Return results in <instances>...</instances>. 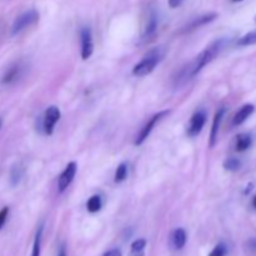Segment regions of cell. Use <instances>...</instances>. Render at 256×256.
<instances>
[{"mask_svg": "<svg viewBox=\"0 0 256 256\" xmlns=\"http://www.w3.org/2000/svg\"><path fill=\"white\" fill-rule=\"evenodd\" d=\"M182 2H184V0H169V6L175 9V8H179Z\"/></svg>", "mask_w": 256, "mask_h": 256, "instance_id": "26", "label": "cell"}, {"mask_svg": "<svg viewBox=\"0 0 256 256\" xmlns=\"http://www.w3.org/2000/svg\"><path fill=\"white\" fill-rule=\"evenodd\" d=\"M126 178H128V165L125 164V162H122V164L116 168V170H115L114 182H116V184H120V182H124Z\"/></svg>", "mask_w": 256, "mask_h": 256, "instance_id": "19", "label": "cell"}, {"mask_svg": "<svg viewBox=\"0 0 256 256\" xmlns=\"http://www.w3.org/2000/svg\"><path fill=\"white\" fill-rule=\"evenodd\" d=\"M228 254V246L224 244V242H220L218 244L214 249L212 250L209 256H226Z\"/></svg>", "mask_w": 256, "mask_h": 256, "instance_id": "23", "label": "cell"}, {"mask_svg": "<svg viewBox=\"0 0 256 256\" xmlns=\"http://www.w3.org/2000/svg\"><path fill=\"white\" fill-rule=\"evenodd\" d=\"M240 168H242V162H240V159H238V158H228L224 162V169L228 170V172H238Z\"/></svg>", "mask_w": 256, "mask_h": 256, "instance_id": "20", "label": "cell"}, {"mask_svg": "<svg viewBox=\"0 0 256 256\" xmlns=\"http://www.w3.org/2000/svg\"><path fill=\"white\" fill-rule=\"evenodd\" d=\"M255 112V106L252 104H245L240 108L236 112V114L232 118V125L234 126H239V125L244 124Z\"/></svg>", "mask_w": 256, "mask_h": 256, "instance_id": "12", "label": "cell"}, {"mask_svg": "<svg viewBox=\"0 0 256 256\" xmlns=\"http://www.w3.org/2000/svg\"><path fill=\"white\" fill-rule=\"evenodd\" d=\"M216 18H218L216 12H209V14H204V15H202V16L194 18V19H192V22H190L189 24L186 25V26H184V29H182V32H192V30H195V29H198V28L202 26V25H206V24H209V22H214Z\"/></svg>", "mask_w": 256, "mask_h": 256, "instance_id": "11", "label": "cell"}, {"mask_svg": "<svg viewBox=\"0 0 256 256\" xmlns=\"http://www.w3.org/2000/svg\"><path fill=\"white\" fill-rule=\"evenodd\" d=\"M208 115L204 109H199L192 114V116L190 118L189 125H188L186 134L189 138H195L202 132V128L206 124Z\"/></svg>", "mask_w": 256, "mask_h": 256, "instance_id": "6", "label": "cell"}, {"mask_svg": "<svg viewBox=\"0 0 256 256\" xmlns=\"http://www.w3.org/2000/svg\"><path fill=\"white\" fill-rule=\"evenodd\" d=\"M76 172L78 165L75 162H70L69 164L65 166L64 172L60 174L59 179H58V190H59V192H64L65 190L69 188V185L72 184L75 175H76Z\"/></svg>", "mask_w": 256, "mask_h": 256, "instance_id": "9", "label": "cell"}, {"mask_svg": "<svg viewBox=\"0 0 256 256\" xmlns=\"http://www.w3.org/2000/svg\"><path fill=\"white\" fill-rule=\"evenodd\" d=\"M102 199L100 195L95 194V195H92L89 200H88L86 209H88V212H92V214H95V212H100V210H102Z\"/></svg>", "mask_w": 256, "mask_h": 256, "instance_id": "17", "label": "cell"}, {"mask_svg": "<svg viewBox=\"0 0 256 256\" xmlns=\"http://www.w3.org/2000/svg\"><path fill=\"white\" fill-rule=\"evenodd\" d=\"M2 119L0 118V129H2Z\"/></svg>", "mask_w": 256, "mask_h": 256, "instance_id": "31", "label": "cell"}, {"mask_svg": "<svg viewBox=\"0 0 256 256\" xmlns=\"http://www.w3.org/2000/svg\"><path fill=\"white\" fill-rule=\"evenodd\" d=\"M158 25H159V20H158V15L155 12H152L148 19L146 22V26H145L144 30V34H142V38L148 39V38H152L154 36L155 32L158 30Z\"/></svg>", "mask_w": 256, "mask_h": 256, "instance_id": "15", "label": "cell"}, {"mask_svg": "<svg viewBox=\"0 0 256 256\" xmlns=\"http://www.w3.org/2000/svg\"><path fill=\"white\" fill-rule=\"evenodd\" d=\"M104 256H122V254L119 249H112L109 250L108 252H105Z\"/></svg>", "mask_w": 256, "mask_h": 256, "instance_id": "27", "label": "cell"}, {"mask_svg": "<svg viewBox=\"0 0 256 256\" xmlns=\"http://www.w3.org/2000/svg\"><path fill=\"white\" fill-rule=\"evenodd\" d=\"M60 116H62V112H60L59 108L54 106V105L48 108L44 112V114H42V122H40V129H42V132L45 135H48V136L52 135L55 125L60 120Z\"/></svg>", "mask_w": 256, "mask_h": 256, "instance_id": "4", "label": "cell"}, {"mask_svg": "<svg viewBox=\"0 0 256 256\" xmlns=\"http://www.w3.org/2000/svg\"><path fill=\"white\" fill-rule=\"evenodd\" d=\"M25 64L22 62H15L14 64L10 65L2 74L0 82L2 85H12L19 82L25 72Z\"/></svg>", "mask_w": 256, "mask_h": 256, "instance_id": "7", "label": "cell"}, {"mask_svg": "<svg viewBox=\"0 0 256 256\" xmlns=\"http://www.w3.org/2000/svg\"><path fill=\"white\" fill-rule=\"evenodd\" d=\"M22 176H24V168L20 164L14 165L10 170V185L12 186H16L20 182H22Z\"/></svg>", "mask_w": 256, "mask_h": 256, "instance_id": "16", "label": "cell"}, {"mask_svg": "<svg viewBox=\"0 0 256 256\" xmlns=\"http://www.w3.org/2000/svg\"><path fill=\"white\" fill-rule=\"evenodd\" d=\"M226 44L228 40L225 39V38H222V39L215 40L212 44L208 45L198 56H195V59L192 60V62H190L189 64L185 65V66L178 72L176 78H175V85L179 86V85L185 84V82H189L190 79H192L195 75L199 74L208 64H210L212 60H215L219 56L220 52L225 49Z\"/></svg>", "mask_w": 256, "mask_h": 256, "instance_id": "1", "label": "cell"}, {"mask_svg": "<svg viewBox=\"0 0 256 256\" xmlns=\"http://www.w3.org/2000/svg\"><path fill=\"white\" fill-rule=\"evenodd\" d=\"M252 144V136L248 132H242V134L236 135V139H235V150L238 152H246Z\"/></svg>", "mask_w": 256, "mask_h": 256, "instance_id": "14", "label": "cell"}, {"mask_svg": "<svg viewBox=\"0 0 256 256\" xmlns=\"http://www.w3.org/2000/svg\"><path fill=\"white\" fill-rule=\"evenodd\" d=\"M245 250L249 254H256V238L248 240L246 244H245Z\"/></svg>", "mask_w": 256, "mask_h": 256, "instance_id": "25", "label": "cell"}, {"mask_svg": "<svg viewBox=\"0 0 256 256\" xmlns=\"http://www.w3.org/2000/svg\"><path fill=\"white\" fill-rule=\"evenodd\" d=\"M165 56V49L162 46H158L148 52L142 59V62H138L134 68H132V72L134 76H146V75L152 74L155 70V68L160 64Z\"/></svg>", "mask_w": 256, "mask_h": 256, "instance_id": "2", "label": "cell"}, {"mask_svg": "<svg viewBox=\"0 0 256 256\" xmlns=\"http://www.w3.org/2000/svg\"><path fill=\"white\" fill-rule=\"evenodd\" d=\"M42 225H40L39 229L36 230L35 234L34 245H32V256H40V246H42Z\"/></svg>", "mask_w": 256, "mask_h": 256, "instance_id": "22", "label": "cell"}, {"mask_svg": "<svg viewBox=\"0 0 256 256\" xmlns=\"http://www.w3.org/2000/svg\"><path fill=\"white\" fill-rule=\"evenodd\" d=\"M80 42H82V59L88 60L94 52L92 32L89 26H84L80 30Z\"/></svg>", "mask_w": 256, "mask_h": 256, "instance_id": "8", "label": "cell"}, {"mask_svg": "<svg viewBox=\"0 0 256 256\" xmlns=\"http://www.w3.org/2000/svg\"><path fill=\"white\" fill-rule=\"evenodd\" d=\"M145 248H146V240L138 239L135 240L130 248V256H142L144 255Z\"/></svg>", "mask_w": 256, "mask_h": 256, "instance_id": "18", "label": "cell"}, {"mask_svg": "<svg viewBox=\"0 0 256 256\" xmlns=\"http://www.w3.org/2000/svg\"><path fill=\"white\" fill-rule=\"evenodd\" d=\"M225 115V108H220L216 112H215L214 120H212V130H210V139H209V146L214 148L218 142V135H219L220 125H222V119Z\"/></svg>", "mask_w": 256, "mask_h": 256, "instance_id": "10", "label": "cell"}, {"mask_svg": "<svg viewBox=\"0 0 256 256\" xmlns=\"http://www.w3.org/2000/svg\"><path fill=\"white\" fill-rule=\"evenodd\" d=\"M242 2V0H232V2Z\"/></svg>", "mask_w": 256, "mask_h": 256, "instance_id": "30", "label": "cell"}, {"mask_svg": "<svg viewBox=\"0 0 256 256\" xmlns=\"http://www.w3.org/2000/svg\"><path fill=\"white\" fill-rule=\"evenodd\" d=\"M186 232H185L184 229H182V228L175 229L174 232H172V238H170V242H172V249L182 250V248L185 246V244H186Z\"/></svg>", "mask_w": 256, "mask_h": 256, "instance_id": "13", "label": "cell"}, {"mask_svg": "<svg viewBox=\"0 0 256 256\" xmlns=\"http://www.w3.org/2000/svg\"><path fill=\"white\" fill-rule=\"evenodd\" d=\"M39 12L35 9H29L26 12H22L19 16H16V19L14 20L12 25V35L15 36V35L20 34L22 32H24L28 28L32 26V25L36 24L39 22Z\"/></svg>", "mask_w": 256, "mask_h": 256, "instance_id": "3", "label": "cell"}, {"mask_svg": "<svg viewBox=\"0 0 256 256\" xmlns=\"http://www.w3.org/2000/svg\"><path fill=\"white\" fill-rule=\"evenodd\" d=\"M236 44L239 45V46H249V45L256 44V30L248 32L244 36L239 38Z\"/></svg>", "mask_w": 256, "mask_h": 256, "instance_id": "21", "label": "cell"}, {"mask_svg": "<svg viewBox=\"0 0 256 256\" xmlns=\"http://www.w3.org/2000/svg\"><path fill=\"white\" fill-rule=\"evenodd\" d=\"M169 112H170V110H162V112H156V114L152 115V116L148 120L146 124L142 128V130L139 132V134L136 135V138H135V140H134V145L140 146V145L144 144L145 140L149 138V135L152 134V132L154 130L155 125H156L160 120L164 119V118L166 116Z\"/></svg>", "mask_w": 256, "mask_h": 256, "instance_id": "5", "label": "cell"}, {"mask_svg": "<svg viewBox=\"0 0 256 256\" xmlns=\"http://www.w3.org/2000/svg\"><path fill=\"white\" fill-rule=\"evenodd\" d=\"M252 206H254L255 209H256V195H255L254 198H252Z\"/></svg>", "mask_w": 256, "mask_h": 256, "instance_id": "29", "label": "cell"}, {"mask_svg": "<svg viewBox=\"0 0 256 256\" xmlns=\"http://www.w3.org/2000/svg\"><path fill=\"white\" fill-rule=\"evenodd\" d=\"M59 256H66V254H65V250H64V248H62V249L60 250V252H59Z\"/></svg>", "mask_w": 256, "mask_h": 256, "instance_id": "28", "label": "cell"}, {"mask_svg": "<svg viewBox=\"0 0 256 256\" xmlns=\"http://www.w3.org/2000/svg\"><path fill=\"white\" fill-rule=\"evenodd\" d=\"M8 216H9V208L5 206L0 210V230L4 228L5 222H6Z\"/></svg>", "mask_w": 256, "mask_h": 256, "instance_id": "24", "label": "cell"}]
</instances>
